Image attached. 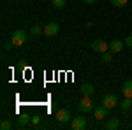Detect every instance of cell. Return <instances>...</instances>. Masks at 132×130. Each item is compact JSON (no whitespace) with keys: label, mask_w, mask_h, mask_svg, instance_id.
<instances>
[{"label":"cell","mask_w":132,"mask_h":130,"mask_svg":"<svg viewBox=\"0 0 132 130\" xmlns=\"http://www.w3.org/2000/svg\"><path fill=\"white\" fill-rule=\"evenodd\" d=\"M118 127H120V120H118V118H108L106 125H104L106 130H116Z\"/></svg>","instance_id":"9c48e42d"},{"label":"cell","mask_w":132,"mask_h":130,"mask_svg":"<svg viewBox=\"0 0 132 130\" xmlns=\"http://www.w3.org/2000/svg\"><path fill=\"white\" fill-rule=\"evenodd\" d=\"M60 30V27H58V23H55V21H51L48 23L46 27H44V35H48V37H53V35H56Z\"/></svg>","instance_id":"52a82bcc"},{"label":"cell","mask_w":132,"mask_h":130,"mask_svg":"<svg viewBox=\"0 0 132 130\" xmlns=\"http://www.w3.org/2000/svg\"><path fill=\"white\" fill-rule=\"evenodd\" d=\"M41 33H44V28H41L39 25H34L30 28V35H34V37H39Z\"/></svg>","instance_id":"9a60e30c"},{"label":"cell","mask_w":132,"mask_h":130,"mask_svg":"<svg viewBox=\"0 0 132 130\" xmlns=\"http://www.w3.org/2000/svg\"><path fill=\"white\" fill-rule=\"evenodd\" d=\"M122 93H123V97H130L132 99V81H125L122 84Z\"/></svg>","instance_id":"8fae6325"},{"label":"cell","mask_w":132,"mask_h":130,"mask_svg":"<svg viewBox=\"0 0 132 130\" xmlns=\"http://www.w3.org/2000/svg\"><path fill=\"white\" fill-rule=\"evenodd\" d=\"M0 128H2V130H11V128H12V123H11L9 120H2V123H0Z\"/></svg>","instance_id":"e0dca14e"},{"label":"cell","mask_w":132,"mask_h":130,"mask_svg":"<svg viewBox=\"0 0 132 130\" xmlns=\"http://www.w3.org/2000/svg\"><path fill=\"white\" fill-rule=\"evenodd\" d=\"M83 2H85L86 5H92V4H95V0H83Z\"/></svg>","instance_id":"603a6c76"},{"label":"cell","mask_w":132,"mask_h":130,"mask_svg":"<svg viewBox=\"0 0 132 130\" xmlns=\"http://www.w3.org/2000/svg\"><path fill=\"white\" fill-rule=\"evenodd\" d=\"M130 33H132V32H130Z\"/></svg>","instance_id":"cb8c5ba5"},{"label":"cell","mask_w":132,"mask_h":130,"mask_svg":"<svg viewBox=\"0 0 132 130\" xmlns=\"http://www.w3.org/2000/svg\"><path fill=\"white\" fill-rule=\"evenodd\" d=\"M55 118L60 121V123H67V121H71V120H72L71 111H69V109H56V114H55Z\"/></svg>","instance_id":"277c9868"},{"label":"cell","mask_w":132,"mask_h":130,"mask_svg":"<svg viewBox=\"0 0 132 130\" xmlns=\"http://www.w3.org/2000/svg\"><path fill=\"white\" fill-rule=\"evenodd\" d=\"M120 107H122L123 112H125V111H129L132 107V99H130V97H123V100L120 102Z\"/></svg>","instance_id":"4fadbf2b"},{"label":"cell","mask_w":132,"mask_h":130,"mask_svg":"<svg viewBox=\"0 0 132 130\" xmlns=\"http://www.w3.org/2000/svg\"><path fill=\"white\" fill-rule=\"evenodd\" d=\"M93 111H95V120H106L109 116V107H106L104 104L102 106H97Z\"/></svg>","instance_id":"8992f818"},{"label":"cell","mask_w":132,"mask_h":130,"mask_svg":"<svg viewBox=\"0 0 132 130\" xmlns=\"http://www.w3.org/2000/svg\"><path fill=\"white\" fill-rule=\"evenodd\" d=\"M30 123L32 125H39V123H41V116H39V114H34L30 118Z\"/></svg>","instance_id":"ffe728a7"},{"label":"cell","mask_w":132,"mask_h":130,"mask_svg":"<svg viewBox=\"0 0 132 130\" xmlns=\"http://www.w3.org/2000/svg\"><path fill=\"white\" fill-rule=\"evenodd\" d=\"M51 4H53V7L62 9V7H65V5H67V0H51Z\"/></svg>","instance_id":"2e32d148"},{"label":"cell","mask_w":132,"mask_h":130,"mask_svg":"<svg viewBox=\"0 0 132 130\" xmlns=\"http://www.w3.org/2000/svg\"><path fill=\"white\" fill-rule=\"evenodd\" d=\"M12 46H14V44H12V42H5V44H4V49H11V48H12Z\"/></svg>","instance_id":"7402d4cb"},{"label":"cell","mask_w":132,"mask_h":130,"mask_svg":"<svg viewBox=\"0 0 132 130\" xmlns=\"http://www.w3.org/2000/svg\"><path fill=\"white\" fill-rule=\"evenodd\" d=\"M95 93V88H93V84H90V83H85V84H81V95H93Z\"/></svg>","instance_id":"7c38bea8"},{"label":"cell","mask_w":132,"mask_h":130,"mask_svg":"<svg viewBox=\"0 0 132 130\" xmlns=\"http://www.w3.org/2000/svg\"><path fill=\"white\" fill-rule=\"evenodd\" d=\"M71 128H74V130H83V128H86V120H85V118H81V116L72 118V120H71Z\"/></svg>","instance_id":"ba28073f"},{"label":"cell","mask_w":132,"mask_h":130,"mask_svg":"<svg viewBox=\"0 0 132 130\" xmlns=\"http://www.w3.org/2000/svg\"><path fill=\"white\" fill-rule=\"evenodd\" d=\"M111 51H106V53H102V62H104V63H109V62H111Z\"/></svg>","instance_id":"ac0fdd59"},{"label":"cell","mask_w":132,"mask_h":130,"mask_svg":"<svg viewBox=\"0 0 132 130\" xmlns=\"http://www.w3.org/2000/svg\"><path fill=\"white\" fill-rule=\"evenodd\" d=\"M123 42H125V46H127V48H132V33H130V35H129L125 40H123Z\"/></svg>","instance_id":"44dd1931"},{"label":"cell","mask_w":132,"mask_h":130,"mask_svg":"<svg viewBox=\"0 0 132 130\" xmlns=\"http://www.w3.org/2000/svg\"><path fill=\"white\" fill-rule=\"evenodd\" d=\"M102 104H104L106 107L113 109V107L118 104V97H116L114 93H106V95H104V99H102Z\"/></svg>","instance_id":"5b68a950"},{"label":"cell","mask_w":132,"mask_h":130,"mask_svg":"<svg viewBox=\"0 0 132 130\" xmlns=\"http://www.w3.org/2000/svg\"><path fill=\"white\" fill-rule=\"evenodd\" d=\"M78 107L81 112H90V111L95 109V106H93V100H92L90 95H83L81 100H79V104H78Z\"/></svg>","instance_id":"6da1fadb"},{"label":"cell","mask_w":132,"mask_h":130,"mask_svg":"<svg viewBox=\"0 0 132 130\" xmlns=\"http://www.w3.org/2000/svg\"><path fill=\"white\" fill-rule=\"evenodd\" d=\"M92 49L95 53H106V51H109V44L102 39H95L92 42Z\"/></svg>","instance_id":"3957f363"},{"label":"cell","mask_w":132,"mask_h":130,"mask_svg":"<svg viewBox=\"0 0 132 130\" xmlns=\"http://www.w3.org/2000/svg\"><path fill=\"white\" fill-rule=\"evenodd\" d=\"M28 40V35L25 33V30H16L11 35V42L18 48V46H25V42Z\"/></svg>","instance_id":"7a4b0ae2"},{"label":"cell","mask_w":132,"mask_h":130,"mask_svg":"<svg viewBox=\"0 0 132 130\" xmlns=\"http://www.w3.org/2000/svg\"><path fill=\"white\" fill-rule=\"evenodd\" d=\"M123 46H125V42H122V40H113V42H109V51L111 53H120L123 49Z\"/></svg>","instance_id":"30bf717a"},{"label":"cell","mask_w":132,"mask_h":130,"mask_svg":"<svg viewBox=\"0 0 132 130\" xmlns=\"http://www.w3.org/2000/svg\"><path fill=\"white\" fill-rule=\"evenodd\" d=\"M30 118L32 116H28L27 112H25V114H20V116H18V125H20V127H25V125L30 121Z\"/></svg>","instance_id":"5bb4252c"},{"label":"cell","mask_w":132,"mask_h":130,"mask_svg":"<svg viewBox=\"0 0 132 130\" xmlns=\"http://www.w3.org/2000/svg\"><path fill=\"white\" fill-rule=\"evenodd\" d=\"M127 2L129 0H111V4L114 7H123V5H127Z\"/></svg>","instance_id":"d6986e66"}]
</instances>
